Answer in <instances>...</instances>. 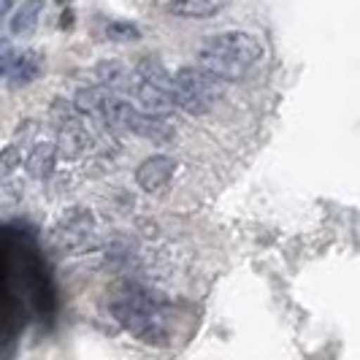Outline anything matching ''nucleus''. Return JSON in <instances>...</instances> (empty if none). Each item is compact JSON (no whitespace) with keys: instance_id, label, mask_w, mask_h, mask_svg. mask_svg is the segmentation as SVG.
<instances>
[{"instance_id":"nucleus-9","label":"nucleus","mask_w":360,"mask_h":360,"mask_svg":"<svg viewBox=\"0 0 360 360\" xmlns=\"http://www.w3.org/2000/svg\"><path fill=\"white\" fill-rule=\"evenodd\" d=\"M136 71H127L125 65H120V63H103V65H98V79H101V84L108 87V90L120 92V95H130L133 90V84H136Z\"/></svg>"},{"instance_id":"nucleus-1","label":"nucleus","mask_w":360,"mask_h":360,"mask_svg":"<svg viewBox=\"0 0 360 360\" xmlns=\"http://www.w3.org/2000/svg\"><path fill=\"white\" fill-rule=\"evenodd\" d=\"M263 63V44L244 30H225L198 49V65L222 82H241Z\"/></svg>"},{"instance_id":"nucleus-5","label":"nucleus","mask_w":360,"mask_h":360,"mask_svg":"<svg viewBox=\"0 0 360 360\" xmlns=\"http://www.w3.org/2000/svg\"><path fill=\"white\" fill-rule=\"evenodd\" d=\"M127 98H133V103L141 108L144 114H152V117H171L174 114V108L176 106V98H174V92L171 90H162L158 84H152V82H146L141 76H136V84H133V90Z\"/></svg>"},{"instance_id":"nucleus-4","label":"nucleus","mask_w":360,"mask_h":360,"mask_svg":"<svg viewBox=\"0 0 360 360\" xmlns=\"http://www.w3.org/2000/svg\"><path fill=\"white\" fill-rule=\"evenodd\" d=\"M92 214L82 206H73L68 214L60 219V225L54 228V238L60 250H82L92 236Z\"/></svg>"},{"instance_id":"nucleus-7","label":"nucleus","mask_w":360,"mask_h":360,"mask_svg":"<svg viewBox=\"0 0 360 360\" xmlns=\"http://www.w3.org/2000/svg\"><path fill=\"white\" fill-rule=\"evenodd\" d=\"M174 174H176V160L174 158H168V155H152V158H146L139 165L136 181H139V187L146 190V193H158V190H162L168 181L174 179Z\"/></svg>"},{"instance_id":"nucleus-6","label":"nucleus","mask_w":360,"mask_h":360,"mask_svg":"<svg viewBox=\"0 0 360 360\" xmlns=\"http://www.w3.org/2000/svg\"><path fill=\"white\" fill-rule=\"evenodd\" d=\"M44 68V57L36 49H25V52H11V46L3 49V76L8 79L11 87H25Z\"/></svg>"},{"instance_id":"nucleus-8","label":"nucleus","mask_w":360,"mask_h":360,"mask_svg":"<svg viewBox=\"0 0 360 360\" xmlns=\"http://www.w3.org/2000/svg\"><path fill=\"white\" fill-rule=\"evenodd\" d=\"M225 6H228V0H171L165 6V11L181 19H212Z\"/></svg>"},{"instance_id":"nucleus-10","label":"nucleus","mask_w":360,"mask_h":360,"mask_svg":"<svg viewBox=\"0 0 360 360\" xmlns=\"http://www.w3.org/2000/svg\"><path fill=\"white\" fill-rule=\"evenodd\" d=\"M54 155H57V146L54 144L41 141V144L33 146V152H30V158H27V171H30V176H36V179H46V176H52Z\"/></svg>"},{"instance_id":"nucleus-11","label":"nucleus","mask_w":360,"mask_h":360,"mask_svg":"<svg viewBox=\"0 0 360 360\" xmlns=\"http://www.w3.org/2000/svg\"><path fill=\"white\" fill-rule=\"evenodd\" d=\"M136 73L146 79V82H152V84H158L162 90H171L174 92V76L165 71V65H162L158 57H141L139 63H136Z\"/></svg>"},{"instance_id":"nucleus-12","label":"nucleus","mask_w":360,"mask_h":360,"mask_svg":"<svg viewBox=\"0 0 360 360\" xmlns=\"http://www.w3.org/2000/svg\"><path fill=\"white\" fill-rule=\"evenodd\" d=\"M38 8H41V0H27L25 6H19V11L11 17V33L14 36H30L36 30Z\"/></svg>"},{"instance_id":"nucleus-3","label":"nucleus","mask_w":360,"mask_h":360,"mask_svg":"<svg viewBox=\"0 0 360 360\" xmlns=\"http://www.w3.org/2000/svg\"><path fill=\"white\" fill-rule=\"evenodd\" d=\"M114 317L125 325L133 336H139L146 344L160 342L165 336L160 309H158L155 298L149 292H141V290L127 292L120 304H114Z\"/></svg>"},{"instance_id":"nucleus-14","label":"nucleus","mask_w":360,"mask_h":360,"mask_svg":"<svg viewBox=\"0 0 360 360\" xmlns=\"http://www.w3.org/2000/svg\"><path fill=\"white\" fill-rule=\"evenodd\" d=\"M60 3H71V0H60Z\"/></svg>"},{"instance_id":"nucleus-2","label":"nucleus","mask_w":360,"mask_h":360,"mask_svg":"<svg viewBox=\"0 0 360 360\" xmlns=\"http://www.w3.org/2000/svg\"><path fill=\"white\" fill-rule=\"evenodd\" d=\"M174 98L181 111H187L190 117H203L214 108L217 98L222 95V79L209 73L200 65H184L174 76Z\"/></svg>"},{"instance_id":"nucleus-13","label":"nucleus","mask_w":360,"mask_h":360,"mask_svg":"<svg viewBox=\"0 0 360 360\" xmlns=\"http://www.w3.org/2000/svg\"><path fill=\"white\" fill-rule=\"evenodd\" d=\"M11 6H14V0H3V14H11Z\"/></svg>"}]
</instances>
